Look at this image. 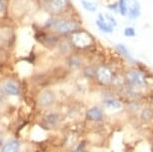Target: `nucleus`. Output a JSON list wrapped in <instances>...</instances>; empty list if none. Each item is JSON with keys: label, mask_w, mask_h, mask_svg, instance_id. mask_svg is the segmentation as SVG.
Wrapping results in <instances>:
<instances>
[{"label": "nucleus", "mask_w": 153, "mask_h": 152, "mask_svg": "<svg viewBox=\"0 0 153 152\" xmlns=\"http://www.w3.org/2000/svg\"><path fill=\"white\" fill-rule=\"evenodd\" d=\"M40 1H41L42 3H44L45 5H47V4L50 3V2L52 1V0H40Z\"/></svg>", "instance_id": "5701e85b"}, {"label": "nucleus", "mask_w": 153, "mask_h": 152, "mask_svg": "<svg viewBox=\"0 0 153 152\" xmlns=\"http://www.w3.org/2000/svg\"><path fill=\"white\" fill-rule=\"evenodd\" d=\"M5 10V1L0 0V13H2Z\"/></svg>", "instance_id": "4be33fe9"}, {"label": "nucleus", "mask_w": 153, "mask_h": 152, "mask_svg": "<svg viewBox=\"0 0 153 152\" xmlns=\"http://www.w3.org/2000/svg\"><path fill=\"white\" fill-rule=\"evenodd\" d=\"M2 146H3V141H2V139L0 138V148H1Z\"/></svg>", "instance_id": "b1692460"}, {"label": "nucleus", "mask_w": 153, "mask_h": 152, "mask_svg": "<svg viewBox=\"0 0 153 152\" xmlns=\"http://www.w3.org/2000/svg\"><path fill=\"white\" fill-rule=\"evenodd\" d=\"M19 151H20V142L15 139L9 140L1 148V152H19Z\"/></svg>", "instance_id": "9b49d317"}, {"label": "nucleus", "mask_w": 153, "mask_h": 152, "mask_svg": "<svg viewBox=\"0 0 153 152\" xmlns=\"http://www.w3.org/2000/svg\"><path fill=\"white\" fill-rule=\"evenodd\" d=\"M102 104L105 108L107 109H120L122 107V103H121L119 100L116 98H112V97H109V98H106L102 101Z\"/></svg>", "instance_id": "f8f14e48"}, {"label": "nucleus", "mask_w": 153, "mask_h": 152, "mask_svg": "<svg viewBox=\"0 0 153 152\" xmlns=\"http://www.w3.org/2000/svg\"><path fill=\"white\" fill-rule=\"evenodd\" d=\"M141 12L140 5L136 0H131V3L128 4V16L130 19H136L139 17Z\"/></svg>", "instance_id": "9d476101"}, {"label": "nucleus", "mask_w": 153, "mask_h": 152, "mask_svg": "<svg viewBox=\"0 0 153 152\" xmlns=\"http://www.w3.org/2000/svg\"><path fill=\"white\" fill-rule=\"evenodd\" d=\"M114 73L108 65H99L95 69V78L100 85L108 86L113 83Z\"/></svg>", "instance_id": "20e7f679"}, {"label": "nucleus", "mask_w": 153, "mask_h": 152, "mask_svg": "<svg viewBox=\"0 0 153 152\" xmlns=\"http://www.w3.org/2000/svg\"><path fill=\"white\" fill-rule=\"evenodd\" d=\"M46 6H47L49 13L54 16H59L66 13L70 9L71 2L70 0H52Z\"/></svg>", "instance_id": "39448f33"}, {"label": "nucleus", "mask_w": 153, "mask_h": 152, "mask_svg": "<svg viewBox=\"0 0 153 152\" xmlns=\"http://www.w3.org/2000/svg\"><path fill=\"white\" fill-rule=\"evenodd\" d=\"M2 89H3V92L7 95H19L20 94V88L18 84L13 81L4 82Z\"/></svg>", "instance_id": "1a4fd4ad"}, {"label": "nucleus", "mask_w": 153, "mask_h": 152, "mask_svg": "<svg viewBox=\"0 0 153 152\" xmlns=\"http://www.w3.org/2000/svg\"><path fill=\"white\" fill-rule=\"evenodd\" d=\"M95 23H96V26L98 27V29L106 34H110L114 31L115 27L108 21L105 14H99Z\"/></svg>", "instance_id": "423d86ee"}, {"label": "nucleus", "mask_w": 153, "mask_h": 152, "mask_svg": "<svg viewBox=\"0 0 153 152\" xmlns=\"http://www.w3.org/2000/svg\"><path fill=\"white\" fill-rule=\"evenodd\" d=\"M116 49L118 50V52H119L125 59L129 60V61H131V62L134 61V59L132 58V56H131L130 52H129V50L127 49V47L124 44H122V43H119V44H117L116 45Z\"/></svg>", "instance_id": "4468645a"}, {"label": "nucleus", "mask_w": 153, "mask_h": 152, "mask_svg": "<svg viewBox=\"0 0 153 152\" xmlns=\"http://www.w3.org/2000/svg\"><path fill=\"white\" fill-rule=\"evenodd\" d=\"M105 16H106V18L108 19V21L110 22V23H111L112 25H113L114 27H116V26H117V21H116V19H115L114 17L111 15V14L107 13V14H105Z\"/></svg>", "instance_id": "aec40b11"}, {"label": "nucleus", "mask_w": 153, "mask_h": 152, "mask_svg": "<svg viewBox=\"0 0 153 152\" xmlns=\"http://www.w3.org/2000/svg\"><path fill=\"white\" fill-rule=\"evenodd\" d=\"M86 118L90 120V121L100 122L104 119V113H103L102 109L94 106V107H91L90 109L87 110V112H86Z\"/></svg>", "instance_id": "6e6552de"}, {"label": "nucleus", "mask_w": 153, "mask_h": 152, "mask_svg": "<svg viewBox=\"0 0 153 152\" xmlns=\"http://www.w3.org/2000/svg\"><path fill=\"white\" fill-rule=\"evenodd\" d=\"M37 100H38L39 105L43 106V107H47V106L53 104V102L55 101V95H54L52 91L44 90L39 93Z\"/></svg>", "instance_id": "0eeeda50"}, {"label": "nucleus", "mask_w": 153, "mask_h": 152, "mask_svg": "<svg viewBox=\"0 0 153 152\" xmlns=\"http://www.w3.org/2000/svg\"><path fill=\"white\" fill-rule=\"evenodd\" d=\"M44 121L49 126H55L58 122V115L56 113H49L44 117Z\"/></svg>", "instance_id": "f3484780"}, {"label": "nucleus", "mask_w": 153, "mask_h": 152, "mask_svg": "<svg viewBox=\"0 0 153 152\" xmlns=\"http://www.w3.org/2000/svg\"><path fill=\"white\" fill-rule=\"evenodd\" d=\"M69 42L76 49L84 50L93 46L95 40L94 37L88 31L80 29L71 34L70 37H69Z\"/></svg>", "instance_id": "7ed1b4c3"}, {"label": "nucleus", "mask_w": 153, "mask_h": 152, "mask_svg": "<svg viewBox=\"0 0 153 152\" xmlns=\"http://www.w3.org/2000/svg\"><path fill=\"white\" fill-rule=\"evenodd\" d=\"M0 104H1V99H0Z\"/></svg>", "instance_id": "393cba45"}, {"label": "nucleus", "mask_w": 153, "mask_h": 152, "mask_svg": "<svg viewBox=\"0 0 153 152\" xmlns=\"http://www.w3.org/2000/svg\"><path fill=\"white\" fill-rule=\"evenodd\" d=\"M125 83L124 85L128 86L134 90L143 89L147 86L146 74L141 69L131 68L125 73Z\"/></svg>", "instance_id": "f03ea898"}, {"label": "nucleus", "mask_w": 153, "mask_h": 152, "mask_svg": "<svg viewBox=\"0 0 153 152\" xmlns=\"http://www.w3.org/2000/svg\"><path fill=\"white\" fill-rule=\"evenodd\" d=\"M45 28L52 30L59 36H70L72 33L81 29V24L73 18H50L46 22Z\"/></svg>", "instance_id": "f257e3e1"}, {"label": "nucleus", "mask_w": 153, "mask_h": 152, "mask_svg": "<svg viewBox=\"0 0 153 152\" xmlns=\"http://www.w3.org/2000/svg\"><path fill=\"white\" fill-rule=\"evenodd\" d=\"M81 4H82V7L84 8L86 11H88V12L94 13L97 11L98 6L96 3H94V2L88 1V0H81Z\"/></svg>", "instance_id": "dca6fc26"}, {"label": "nucleus", "mask_w": 153, "mask_h": 152, "mask_svg": "<svg viewBox=\"0 0 153 152\" xmlns=\"http://www.w3.org/2000/svg\"><path fill=\"white\" fill-rule=\"evenodd\" d=\"M123 34H124V36L128 37V38H131V37H135V36H136V31H135V28L134 27L128 26V27L124 28Z\"/></svg>", "instance_id": "a211bd4d"}, {"label": "nucleus", "mask_w": 153, "mask_h": 152, "mask_svg": "<svg viewBox=\"0 0 153 152\" xmlns=\"http://www.w3.org/2000/svg\"><path fill=\"white\" fill-rule=\"evenodd\" d=\"M68 65L72 68V69H78V68L81 67V65H82V60L78 55L74 54V55H71L69 57Z\"/></svg>", "instance_id": "ddd939ff"}, {"label": "nucleus", "mask_w": 153, "mask_h": 152, "mask_svg": "<svg viewBox=\"0 0 153 152\" xmlns=\"http://www.w3.org/2000/svg\"><path fill=\"white\" fill-rule=\"evenodd\" d=\"M118 12L120 15L127 16L128 15V2L127 0H118Z\"/></svg>", "instance_id": "2eb2a0df"}, {"label": "nucleus", "mask_w": 153, "mask_h": 152, "mask_svg": "<svg viewBox=\"0 0 153 152\" xmlns=\"http://www.w3.org/2000/svg\"><path fill=\"white\" fill-rule=\"evenodd\" d=\"M141 118H142L143 120H145V121H148V120H150L152 118L153 116V113L152 111L148 109V108H146V109H143L142 112H141Z\"/></svg>", "instance_id": "6ab92c4d"}, {"label": "nucleus", "mask_w": 153, "mask_h": 152, "mask_svg": "<svg viewBox=\"0 0 153 152\" xmlns=\"http://www.w3.org/2000/svg\"><path fill=\"white\" fill-rule=\"evenodd\" d=\"M107 8H108V9L112 10V11H114V12H118V3H117V1L115 2V3H113V4L107 5Z\"/></svg>", "instance_id": "412c9836"}]
</instances>
